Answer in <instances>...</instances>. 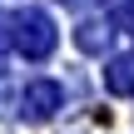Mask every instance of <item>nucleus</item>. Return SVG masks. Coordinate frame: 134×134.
Segmentation results:
<instances>
[{"instance_id":"1","label":"nucleus","mask_w":134,"mask_h":134,"mask_svg":"<svg viewBox=\"0 0 134 134\" xmlns=\"http://www.w3.org/2000/svg\"><path fill=\"white\" fill-rule=\"evenodd\" d=\"M15 45L30 55V60H40V55H50V45H55V30H50V20L40 15V10H30V15H20L15 20Z\"/></svg>"},{"instance_id":"2","label":"nucleus","mask_w":134,"mask_h":134,"mask_svg":"<svg viewBox=\"0 0 134 134\" xmlns=\"http://www.w3.org/2000/svg\"><path fill=\"white\" fill-rule=\"evenodd\" d=\"M20 104H25V114H30V119H45V114L60 104V85H50V80H35V85L25 90V99H20Z\"/></svg>"},{"instance_id":"3","label":"nucleus","mask_w":134,"mask_h":134,"mask_svg":"<svg viewBox=\"0 0 134 134\" xmlns=\"http://www.w3.org/2000/svg\"><path fill=\"white\" fill-rule=\"evenodd\" d=\"M104 85H109L114 94H129V90H134V60H114L109 75H104Z\"/></svg>"},{"instance_id":"4","label":"nucleus","mask_w":134,"mask_h":134,"mask_svg":"<svg viewBox=\"0 0 134 134\" xmlns=\"http://www.w3.org/2000/svg\"><path fill=\"white\" fill-rule=\"evenodd\" d=\"M75 40H80V50H99V45L109 40V30H104V25H85Z\"/></svg>"}]
</instances>
